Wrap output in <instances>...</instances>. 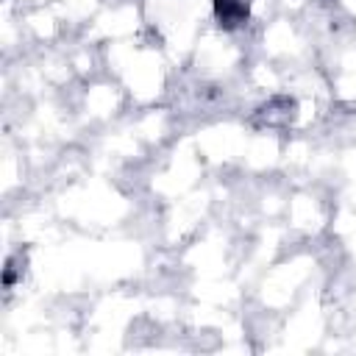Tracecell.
<instances>
[{
  "instance_id": "cell-1",
  "label": "cell",
  "mask_w": 356,
  "mask_h": 356,
  "mask_svg": "<svg viewBox=\"0 0 356 356\" xmlns=\"http://www.w3.org/2000/svg\"><path fill=\"white\" fill-rule=\"evenodd\" d=\"M214 8H217V17L225 28H234V25H242L245 17H248V6L245 0H214Z\"/></svg>"
}]
</instances>
